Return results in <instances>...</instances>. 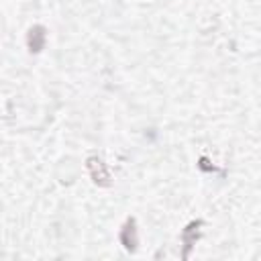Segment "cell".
<instances>
[{"label":"cell","instance_id":"1","mask_svg":"<svg viewBox=\"0 0 261 261\" xmlns=\"http://www.w3.org/2000/svg\"><path fill=\"white\" fill-rule=\"evenodd\" d=\"M118 241L120 245L128 251V253H135L137 247H139V232H137V220L133 216H128L120 228V234H118Z\"/></svg>","mask_w":261,"mask_h":261},{"label":"cell","instance_id":"2","mask_svg":"<svg viewBox=\"0 0 261 261\" xmlns=\"http://www.w3.org/2000/svg\"><path fill=\"white\" fill-rule=\"evenodd\" d=\"M88 171H90V175H92V179H94V184L96 186H102V188H108L112 181H110V173H108V169H106V163L100 159V157H88Z\"/></svg>","mask_w":261,"mask_h":261},{"label":"cell","instance_id":"3","mask_svg":"<svg viewBox=\"0 0 261 261\" xmlns=\"http://www.w3.org/2000/svg\"><path fill=\"white\" fill-rule=\"evenodd\" d=\"M47 43V29L43 24H33L27 31V47L31 53H41Z\"/></svg>","mask_w":261,"mask_h":261},{"label":"cell","instance_id":"4","mask_svg":"<svg viewBox=\"0 0 261 261\" xmlns=\"http://www.w3.org/2000/svg\"><path fill=\"white\" fill-rule=\"evenodd\" d=\"M204 224V220H192L184 230H181V243H184V253L181 257L188 259L190 257V251L192 247L196 245V241L200 239V226Z\"/></svg>","mask_w":261,"mask_h":261}]
</instances>
